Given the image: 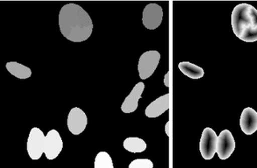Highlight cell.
Here are the masks:
<instances>
[{
    "instance_id": "1",
    "label": "cell",
    "mask_w": 257,
    "mask_h": 168,
    "mask_svg": "<svg viewBox=\"0 0 257 168\" xmlns=\"http://www.w3.org/2000/svg\"><path fill=\"white\" fill-rule=\"evenodd\" d=\"M59 26L61 34L69 41L84 42L90 37L93 24L84 8L76 4H68L60 9Z\"/></svg>"
},
{
    "instance_id": "2",
    "label": "cell",
    "mask_w": 257,
    "mask_h": 168,
    "mask_svg": "<svg viewBox=\"0 0 257 168\" xmlns=\"http://www.w3.org/2000/svg\"><path fill=\"white\" fill-rule=\"evenodd\" d=\"M231 26L237 38L244 42H256V9L248 4H238L231 13Z\"/></svg>"
},
{
    "instance_id": "3",
    "label": "cell",
    "mask_w": 257,
    "mask_h": 168,
    "mask_svg": "<svg viewBox=\"0 0 257 168\" xmlns=\"http://www.w3.org/2000/svg\"><path fill=\"white\" fill-rule=\"evenodd\" d=\"M161 54L157 50L145 52L139 58L138 70L142 80L150 78L159 66Z\"/></svg>"
},
{
    "instance_id": "4",
    "label": "cell",
    "mask_w": 257,
    "mask_h": 168,
    "mask_svg": "<svg viewBox=\"0 0 257 168\" xmlns=\"http://www.w3.org/2000/svg\"><path fill=\"white\" fill-rule=\"evenodd\" d=\"M45 136L40 128H33L31 130L27 142V150L32 160H38L44 153Z\"/></svg>"
},
{
    "instance_id": "5",
    "label": "cell",
    "mask_w": 257,
    "mask_h": 168,
    "mask_svg": "<svg viewBox=\"0 0 257 168\" xmlns=\"http://www.w3.org/2000/svg\"><path fill=\"white\" fill-rule=\"evenodd\" d=\"M218 136L215 130L210 128H206L203 130L199 142V150L203 158L210 160L214 157L216 152Z\"/></svg>"
},
{
    "instance_id": "6",
    "label": "cell",
    "mask_w": 257,
    "mask_h": 168,
    "mask_svg": "<svg viewBox=\"0 0 257 168\" xmlns=\"http://www.w3.org/2000/svg\"><path fill=\"white\" fill-rule=\"evenodd\" d=\"M163 17V8L159 4H148L143 12V25L149 30H155L160 26Z\"/></svg>"
},
{
    "instance_id": "7",
    "label": "cell",
    "mask_w": 257,
    "mask_h": 168,
    "mask_svg": "<svg viewBox=\"0 0 257 168\" xmlns=\"http://www.w3.org/2000/svg\"><path fill=\"white\" fill-rule=\"evenodd\" d=\"M88 124V118L84 110L80 108H74L68 113L67 125L68 130L75 136L81 134Z\"/></svg>"
},
{
    "instance_id": "8",
    "label": "cell",
    "mask_w": 257,
    "mask_h": 168,
    "mask_svg": "<svg viewBox=\"0 0 257 168\" xmlns=\"http://www.w3.org/2000/svg\"><path fill=\"white\" fill-rule=\"evenodd\" d=\"M63 149L62 138L60 133L56 130H51L45 136L44 154L49 160H55L58 157Z\"/></svg>"
},
{
    "instance_id": "9",
    "label": "cell",
    "mask_w": 257,
    "mask_h": 168,
    "mask_svg": "<svg viewBox=\"0 0 257 168\" xmlns=\"http://www.w3.org/2000/svg\"><path fill=\"white\" fill-rule=\"evenodd\" d=\"M235 142L231 132L228 130H223L218 136L216 152L220 160H227L235 150Z\"/></svg>"
},
{
    "instance_id": "10",
    "label": "cell",
    "mask_w": 257,
    "mask_h": 168,
    "mask_svg": "<svg viewBox=\"0 0 257 168\" xmlns=\"http://www.w3.org/2000/svg\"><path fill=\"white\" fill-rule=\"evenodd\" d=\"M241 130L247 136H251L257 130V112L251 108H245L239 120Z\"/></svg>"
},
{
    "instance_id": "11",
    "label": "cell",
    "mask_w": 257,
    "mask_h": 168,
    "mask_svg": "<svg viewBox=\"0 0 257 168\" xmlns=\"http://www.w3.org/2000/svg\"><path fill=\"white\" fill-rule=\"evenodd\" d=\"M145 89V84L143 82H139L133 88L131 94L127 96L124 100L120 109L124 113H132L137 110L139 106V100L142 97L143 90Z\"/></svg>"
},
{
    "instance_id": "12",
    "label": "cell",
    "mask_w": 257,
    "mask_h": 168,
    "mask_svg": "<svg viewBox=\"0 0 257 168\" xmlns=\"http://www.w3.org/2000/svg\"><path fill=\"white\" fill-rule=\"evenodd\" d=\"M170 94H166L153 101L145 110V114L148 118H157L170 108Z\"/></svg>"
},
{
    "instance_id": "13",
    "label": "cell",
    "mask_w": 257,
    "mask_h": 168,
    "mask_svg": "<svg viewBox=\"0 0 257 168\" xmlns=\"http://www.w3.org/2000/svg\"><path fill=\"white\" fill-rule=\"evenodd\" d=\"M6 68L10 74L20 80L30 78L32 74L30 68L17 62H7Z\"/></svg>"
},
{
    "instance_id": "14",
    "label": "cell",
    "mask_w": 257,
    "mask_h": 168,
    "mask_svg": "<svg viewBox=\"0 0 257 168\" xmlns=\"http://www.w3.org/2000/svg\"><path fill=\"white\" fill-rule=\"evenodd\" d=\"M179 68L183 74L192 80H199L204 76L203 68L190 62H179Z\"/></svg>"
},
{
    "instance_id": "15",
    "label": "cell",
    "mask_w": 257,
    "mask_h": 168,
    "mask_svg": "<svg viewBox=\"0 0 257 168\" xmlns=\"http://www.w3.org/2000/svg\"><path fill=\"white\" fill-rule=\"evenodd\" d=\"M125 150L132 153H141L147 149V144L139 137H128L123 142Z\"/></svg>"
},
{
    "instance_id": "16",
    "label": "cell",
    "mask_w": 257,
    "mask_h": 168,
    "mask_svg": "<svg viewBox=\"0 0 257 168\" xmlns=\"http://www.w3.org/2000/svg\"><path fill=\"white\" fill-rule=\"evenodd\" d=\"M95 168H113V162L110 156L105 152H99L94 161Z\"/></svg>"
},
{
    "instance_id": "17",
    "label": "cell",
    "mask_w": 257,
    "mask_h": 168,
    "mask_svg": "<svg viewBox=\"0 0 257 168\" xmlns=\"http://www.w3.org/2000/svg\"><path fill=\"white\" fill-rule=\"evenodd\" d=\"M154 164L148 158H137L131 162L128 168H153Z\"/></svg>"
},
{
    "instance_id": "18",
    "label": "cell",
    "mask_w": 257,
    "mask_h": 168,
    "mask_svg": "<svg viewBox=\"0 0 257 168\" xmlns=\"http://www.w3.org/2000/svg\"><path fill=\"white\" fill-rule=\"evenodd\" d=\"M165 132H166V134H167V136H171V122H167V124H166V126H165Z\"/></svg>"
},
{
    "instance_id": "19",
    "label": "cell",
    "mask_w": 257,
    "mask_h": 168,
    "mask_svg": "<svg viewBox=\"0 0 257 168\" xmlns=\"http://www.w3.org/2000/svg\"><path fill=\"white\" fill-rule=\"evenodd\" d=\"M164 84L165 86H169V73H167V74H165L164 77Z\"/></svg>"
}]
</instances>
